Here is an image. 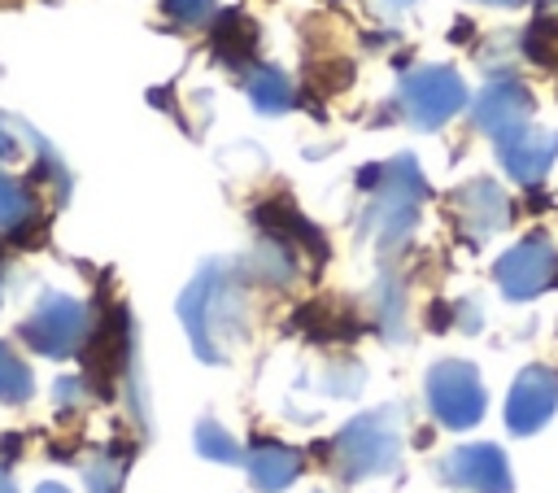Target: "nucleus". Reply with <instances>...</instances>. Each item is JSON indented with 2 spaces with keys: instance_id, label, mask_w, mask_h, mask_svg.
Returning a JSON list of instances; mask_svg holds the SVG:
<instances>
[{
  "instance_id": "f257e3e1",
  "label": "nucleus",
  "mask_w": 558,
  "mask_h": 493,
  "mask_svg": "<svg viewBox=\"0 0 558 493\" xmlns=\"http://www.w3.org/2000/svg\"><path fill=\"white\" fill-rule=\"evenodd\" d=\"M179 318L187 327L192 349L205 362H222L227 349L244 332V284H240V270L222 266V262L201 266V275L179 297Z\"/></svg>"
},
{
  "instance_id": "f03ea898",
  "label": "nucleus",
  "mask_w": 558,
  "mask_h": 493,
  "mask_svg": "<svg viewBox=\"0 0 558 493\" xmlns=\"http://www.w3.org/2000/svg\"><path fill=\"white\" fill-rule=\"evenodd\" d=\"M401 458V428H397V410H371L357 414L353 423L340 428V436L331 441V462L344 480H366V476H384L392 471Z\"/></svg>"
},
{
  "instance_id": "7ed1b4c3",
  "label": "nucleus",
  "mask_w": 558,
  "mask_h": 493,
  "mask_svg": "<svg viewBox=\"0 0 558 493\" xmlns=\"http://www.w3.org/2000/svg\"><path fill=\"white\" fill-rule=\"evenodd\" d=\"M423 196H427V183H423L414 157H397V161L384 166L379 188H375V205H371V231L379 236L384 249L405 240V231L418 218V201Z\"/></svg>"
},
{
  "instance_id": "20e7f679",
  "label": "nucleus",
  "mask_w": 558,
  "mask_h": 493,
  "mask_svg": "<svg viewBox=\"0 0 558 493\" xmlns=\"http://www.w3.org/2000/svg\"><path fill=\"white\" fill-rule=\"evenodd\" d=\"M427 406L445 428H471L484 419V384L471 362L445 358L427 371Z\"/></svg>"
},
{
  "instance_id": "39448f33",
  "label": "nucleus",
  "mask_w": 558,
  "mask_h": 493,
  "mask_svg": "<svg viewBox=\"0 0 558 493\" xmlns=\"http://www.w3.org/2000/svg\"><path fill=\"white\" fill-rule=\"evenodd\" d=\"M401 105L414 118V127L436 131L466 105V83L449 65H418L401 79Z\"/></svg>"
},
{
  "instance_id": "423d86ee",
  "label": "nucleus",
  "mask_w": 558,
  "mask_h": 493,
  "mask_svg": "<svg viewBox=\"0 0 558 493\" xmlns=\"http://www.w3.org/2000/svg\"><path fill=\"white\" fill-rule=\"evenodd\" d=\"M17 336H22L35 353H44V358H65V353H74V349L83 345V336H87V310H83L74 297H65V292H48V297L31 310V318L17 327Z\"/></svg>"
},
{
  "instance_id": "0eeeda50",
  "label": "nucleus",
  "mask_w": 558,
  "mask_h": 493,
  "mask_svg": "<svg viewBox=\"0 0 558 493\" xmlns=\"http://www.w3.org/2000/svg\"><path fill=\"white\" fill-rule=\"evenodd\" d=\"M493 275H497V288L510 301H527V297H536L541 288H549L558 279V249L545 236H527V240H519L514 249H506L497 257Z\"/></svg>"
},
{
  "instance_id": "6e6552de",
  "label": "nucleus",
  "mask_w": 558,
  "mask_h": 493,
  "mask_svg": "<svg viewBox=\"0 0 558 493\" xmlns=\"http://www.w3.org/2000/svg\"><path fill=\"white\" fill-rule=\"evenodd\" d=\"M471 118H475V127H480L484 135H493L497 144H506V140H514V135L527 131L532 96H527V87H523L519 79H497V83H488V87L475 96Z\"/></svg>"
},
{
  "instance_id": "1a4fd4ad",
  "label": "nucleus",
  "mask_w": 558,
  "mask_h": 493,
  "mask_svg": "<svg viewBox=\"0 0 558 493\" xmlns=\"http://www.w3.org/2000/svg\"><path fill=\"white\" fill-rule=\"evenodd\" d=\"M558 406V371L554 366H527L519 371V380L510 384V397H506V428L527 436L536 432L541 423H549Z\"/></svg>"
},
{
  "instance_id": "9d476101",
  "label": "nucleus",
  "mask_w": 558,
  "mask_h": 493,
  "mask_svg": "<svg viewBox=\"0 0 558 493\" xmlns=\"http://www.w3.org/2000/svg\"><path fill=\"white\" fill-rule=\"evenodd\" d=\"M440 476L466 493H510L514 480H510V462L497 445H458L445 462H440Z\"/></svg>"
},
{
  "instance_id": "9b49d317",
  "label": "nucleus",
  "mask_w": 558,
  "mask_h": 493,
  "mask_svg": "<svg viewBox=\"0 0 558 493\" xmlns=\"http://www.w3.org/2000/svg\"><path fill=\"white\" fill-rule=\"evenodd\" d=\"M122 358H126V310H113L100 327L87 332V345H83V371L100 397H109L113 380L122 375Z\"/></svg>"
},
{
  "instance_id": "f8f14e48",
  "label": "nucleus",
  "mask_w": 558,
  "mask_h": 493,
  "mask_svg": "<svg viewBox=\"0 0 558 493\" xmlns=\"http://www.w3.org/2000/svg\"><path fill=\"white\" fill-rule=\"evenodd\" d=\"M453 205H458V218H462V227H466L471 240H484V236L501 231L506 218H510V201H506V192H501L493 179H471V183H462V188L453 192Z\"/></svg>"
},
{
  "instance_id": "ddd939ff",
  "label": "nucleus",
  "mask_w": 558,
  "mask_h": 493,
  "mask_svg": "<svg viewBox=\"0 0 558 493\" xmlns=\"http://www.w3.org/2000/svg\"><path fill=\"white\" fill-rule=\"evenodd\" d=\"M554 153H558V131H523L506 144H497V161L506 166L510 179L519 183H536L545 179V170L554 166Z\"/></svg>"
},
{
  "instance_id": "4468645a",
  "label": "nucleus",
  "mask_w": 558,
  "mask_h": 493,
  "mask_svg": "<svg viewBox=\"0 0 558 493\" xmlns=\"http://www.w3.org/2000/svg\"><path fill=\"white\" fill-rule=\"evenodd\" d=\"M244 462H248V480H253L262 493L288 489V484L296 480V471H301V454L288 449V445H279V441H257Z\"/></svg>"
},
{
  "instance_id": "2eb2a0df",
  "label": "nucleus",
  "mask_w": 558,
  "mask_h": 493,
  "mask_svg": "<svg viewBox=\"0 0 558 493\" xmlns=\"http://www.w3.org/2000/svg\"><path fill=\"white\" fill-rule=\"evenodd\" d=\"M209 44L227 65H248L253 52H257V26L244 9H227V13H218Z\"/></svg>"
},
{
  "instance_id": "dca6fc26",
  "label": "nucleus",
  "mask_w": 558,
  "mask_h": 493,
  "mask_svg": "<svg viewBox=\"0 0 558 493\" xmlns=\"http://www.w3.org/2000/svg\"><path fill=\"white\" fill-rule=\"evenodd\" d=\"M248 100H253L257 113H283V109H292L296 92H292V83L279 70L266 65V70H253L248 74Z\"/></svg>"
},
{
  "instance_id": "f3484780",
  "label": "nucleus",
  "mask_w": 558,
  "mask_h": 493,
  "mask_svg": "<svg viewBox=\"0 0 558 493\" xmlns=\"http://www.w3.org/2000/svg\"><path fill=\"white\" fill-rule=\"evenodd\" d=\"M26 223H35V196H31V188L17 183V179H9V175H0V227H9L17 236Z\"/></svg>"
},
{
  "instance_id": "a211bd4d",
  "label": "nucleus",
  "mask_w": 558,
  "mask_h": 493,
  "mask_svg": "<svg viewBox=\"0 0 558 493\" xmlns=\"http://www.w3.org/2000/svg\"><path fill=\"white\" fill-rule=\"evenodd\" d=\"M523 48L536 65H558V17L554 13H541L532 17L527 35H523Z\"/></svg>"
},
{
  "instance_id": "6ab92c4d",
  "label": "nucleus",
  "mask_w": 558,
  "mask_h": 493,
  "mask_svg": "<svg viewBox=\"0 0 558 493\" xmlns=\"http://www.w3.org/2000/svg\"><path fill=\"white\" fill-rule=\"evenodd\" d=\"M196 449H201L205 458H214V462H240V458H244L240 445H235V436H231L227 428H218L214 419H201V423H196Z\"/></svg>"
},
{
  "instance_id": "aec40b11",
  "label": "nucleus",
  "mask_w": 558,
  "mask_h": 493,
  "mask_svg": "<svg viewBox=\"0 0 558 493\" xmlns=\"http://www.w3.org/2000/svg\"><path fill=\"white\" fill-rule=\"evenodd\" d=\"M26 397H31V371H26V362L9 345H0V401H26Z\"/></svg>"
},
{
  "instance_id": "412c9836",
  "label": "nucleus",
  "mask_w": 558,
  "mask_h": 493,
  "mask_svg": "<svg viewBox=\"0 0 558 493\" xmlns=\"http://www.w3.org/2000/svg\"><path fill=\"white\" fill-rule=\"evenodd\" d=\"M375 301H379V327H384V336H397V327H401V318H405V305H401V292L384 279L379 288H375Z\"/></svg>"
},
{
  "instance_id": "4be33fe9",
  "label": "nucleus",
  "mask_w": 558,
  "mask_h": 493,
  "mask_svg": "<svg viewBox=\"0 0 558 493\" xmlns=\"http://www.w3.org/2000/svg\"><path fill=\"white\" fill-rule=\"evenodd\" d=\"M118 484H122V467L113 458H96L87 467V493H118Z\"/></svg>"
},
{
  "instance_id": "5701e85b",
  "label": "nucleus",
  "mask_w": 558,
  "mask_h": 493,
  "mask_svg": "<svg viewBox=\"0 0 558 493\" xmlns=\"http://www.w3.org/2000/svg\"><path fill=\"white\" fill-rule=\"evenodd\" d=\"M214 9V0H161V13L174 22H201Z\"/></svg>"
},
{
  "instance_id": "b1692460",
  "label": "nucleus",
  "mask_w": 558,
  "mask_h": 493,
  "mask_svg": "<svg viewBox=\"0 0 558 493\" xmlns=\"http://www.w3.org/2000/svg\"><path fill=\"white\" fill-rule=\"evenodd\" d=\"M57 401L61 406H74L78 401V380H57Z\"/></svg>"
},
{
  "instance_id": "393cba45",
  "label": "nucleus",
  "mask_w": 558,
  "mask_h": 493,
  "mask_svg": "<svg viewBox=\"0 0 558 493\" xmlns=\"http://www.w3.org/2000/svg\"><path fill=\"white\" fill-rule=\"evenodd\" d=\"M13 153H17V148H13V140L0 131V157H13Z\"/></svg>"
},
{
  "instance_id": "a878e982",
  "label": "nucleus",
  "mask_w": 558,
  "mask_h": 493,
  "mask_svg": "<svg viewBox=\"0 0 558 493\" xmlns=\"http://www.w3.org/2000/svg\"><path fill=\"white\" fill-rule=\"evenodd\" d=\"M35 493H70V489H65V484H39Z\"/></svg>"
},
{
  "instance_id": "bb28decb",
  "label": "nucleus",
  "mask_w": 558,
  "mask_h": 493,
  "mask_svg": "<svg viewBox=\"0 0 558 493\" xmlns=\"http://www.w3.org/2000/svg\"><path fill=\"white\" fill-rule=\"evenodd\" d=\"M405 4H414V0H384V9H405Z\"/></svg>"
},
{
  "instance_id": "cd10ccee",
  "label": "nucleus",
  "mask_w": 558,
  "mask_h": 493,
  "mask_svg": "<svg viewBox=\"0 0 558 493\" xmlns=\"http://www.w3.org/2000/svg\"><path fill=\"white\" fill-rule=\"evenodd\" d=\"M0 493H13V484H9V480H4V476H0Z\"/></svg>"
},
{
  "instance_id": "c85d7f7f",
  "label": "nucleus",
  "mask_w": 558,
  "mask_h": 493,
  "mask_svg": "<svg viewBox=\"0 0 558 493\" xmlns=\"http://www.w3.org/2000/svg\"><path fill=\"white\" fill-rule=\"evenodd\" d=\"M484 4H519V0H484Z\"/></svg>"
}]
</instances>
